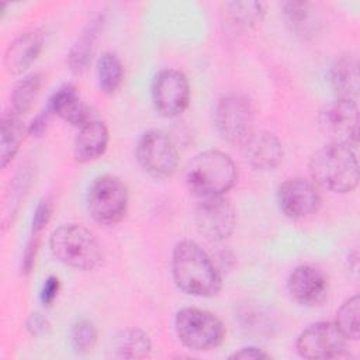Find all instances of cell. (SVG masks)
<instances>
[{"label":"cell","instance_id":"cell-12","mask_svg":"<svg viewBox=\"0 0 360 360\" xmlns=\"http://www.w3.org/2000/svg\"><path fill=\"white\" fill-rule=\"evenodd\" d=\"M235 210L224 195L201 198L195 208L198 232L210 240L226 239L235 228Z\"/></svg>","mask_w":360,"mask_h":360},{"label":"cell","instance_id":"cell-11","mask_svg":"<svg viewBox=\"0 0 360 360\" xmlns=\"http://www.w3.org/2000/svg\"><path fill=\"white\" fill-rule=\"evenodd\" d=\"M321 131L330 142L357 145L359 108L356 101L335 98L319 112Z\"/></svg>","mask_w":360,"mask_h":360},{"label":"cell","instance_id":"cell-33","mask_svg":"<svg viewBox=\"0 0 360 360\" xmlns=\"http://www.w3.org/2000/svg\"><path fill=\"white\" fill-rule=\"evenodd\" d=\"M25 328H27V330H28L32 336H39V335H44V333L48 330L49 322H48V319H46L42 314H39V312H32V314L28 316L27 322H25Z\"/></svg>","mask_w":360,"mask_h":360},{"label":"cell","instance_id":"cell-2","mask_svg":"<svg viewBox=\"0 0 360 360\" xmlns=\"http://www.w3.org/2000/svg\"><path fill=\"white\" fill-rule=\"evenodd\" d=\"M309 173L315 184L332 193H350L359 184L357 145L329 142L309 160Z\"/></svg>","mask_w":360,"mask_h":360},{"label":"cell","instance_id":"cell-7","mask_svg":"<svg viewBox=\"0 0 360 360\" xmlns=\"http://www.w3.org/2000/svg\"><path fill=\"white\" fill-rule=\"evenodd\" d=\"M139 166L155 179H167L179 166V152L172 138L160 129H149L136 145Z\"/></svg>","mask_w":360,"mask_h":360},{"label":"cell","instance_id":"cell-26","mask_svg":"<svg viewBox=\"0 0 360 360\" xmlns=\"http://www.w3.org/2000/svg\"><path fill=\"white\" fill-rule=\"evenodd\" d=\"M336 326L347 339H359L360 336V300L354 294L347 298L336 312Z\"/></svg>","mask_w":360,"mask_h":360},{"label":"cell","instance_id":"cell-17","mask_svg":"<svg viewBox=\"0 0 360 360\" xmlns=\"http://www.w3.org/2000/svg\"><path fill=\"white\" fill-rule=\"evenodd\" d=\"M48 108L59 118L73 127L82 128L90 118V110L82 100L76 87L72 84H63L49 98Z\"/></svg>","mask_w":360,"mask_h":360},{"label":"cell","instance_id":"cell-30","mask_svg":"<svg viewBox=\"0 0 360 360\" xmlns=\"http://www.w3.org/2000/svg\"><path fill=\"white\" fill-rule=\"evenodd\" d=\"M38 246H39V238L38 235H32V238L27 242L22 256H21V263H20V273L27 276L31 273L34 264H35V257L38 253Z\"/></svg>","mask_w":360,"mask_h":360},{"label":"cell","instance_id":"cell-31","mask_svg":"<svg viewBox=\"0 0 360 360\" xmlns=\"http://www.w3.org/2000/svg\"><path fill=\"white\" fill-rule=\"evenodd\" d=\"M51 114H52L51 110L46 108V110L41 111L38 115H35V117L31 120V122H30V125H28V128H27L28 135H31V136H34V138L42 136V135L46 132V129H48Z\"/></svg>","mask_w":360,"mask_h":360},{"label":"cell","instance_id":"cell-19","mask_svg":"<svg viewBox=\"0 0 360 360\" xmlns=\"http://www.w3.org/2000/svg\"><path fill=\"white\" fill-rule=\"evenodd\" d=\"M110 135L101 121L90 120L84 124L73 143V158L80 163H87L100 158L108 146Z\"/></svg>","mask_w":360,"mask_h":360},{"label":"cell","instance_id":"cell-28","mask_svg":"<svg viewBox=\"0 0 360 360\" xmlns=\"http://www.w3.org/2000/svg\"><path fill=\"white\" fill-rule=\"evenodd\" d=\"M52 211H53V205L48 198H42L35 210H34V215H32V221H31V231L32 235H38L49 222L51 217H52Z\"/></svg>","mask_w":360,"mask_h":360},{"label":"cell","instance_id":"cell-18","mask_svg":"<svg viewBox=\"0 0 360 360\" xmlns=\"http://www.w3.org/2000/svg\"><path fill=\"white\" fill-rule=\"evenodd\" d=\"M329 84L336 98L350 100L357 103L360 79H359V62L353 55H345L335 60L329 69Z\"/></svg>","mask_w":360,"mask_h":360},{"label":"cell","instance_id":"cell-10","mask_svg":"<svg viewBox=\"0 0 360 360\" xmlns=\"http://www.w3.org/2000/svg\"><path fill=\"white\" fill-rule=\"evenodd\" d=\"M346 342L347 338L335 322L323 321L307 326L298 335L295 347L304 359H336L346 352Z\"/></svg>","mask_w":360,"mask_h":360},{"label":"cell","instance_id":"cell-8","mask_svg":"<svg viewBox=\"0 0 360 360\" xmlns=\"http://www.w3.org/2000/svg\"><path fill=\"white\" fill-rule=\"evenodd\" d=\"M214 122L218 134L229 143H242L253 132V107L240 93H228L217 104Z\"/></svg>","mask_w":360,"mask_h":360},{"label":"cell","instance_id":"cell-24","mask_svg":"<svg viewBox=\"0 0 360 360\" xmlns=\"http://www.w3.org/2000/svg\"><path fill=\"white\" fill-rule=\"evenodd\" d=\"M98 87L105 94L115 93L124 79V66L112 52H104L97 62Z\"/></svg>","mask_w":360,"mask_h":360},{"label":"cell","instance_id":"cell-9","mask_svg":"<svg viewBox=\"0 0 360 360\" xmlns=\"http://www.w3.org/2000/svg\"><path fill=\"white\" fill-rule=\"evenodd\" d=\"M152 103L156 112L174 118L186 111L190 103V84L186 75L176 69H162L152 80Z\"/></svg>","mask_w":360,"mask_h":360},{"label":"cell","instance_id":"cell-16","mask_svg":"<svg viewBox=\"0 0 360 360\" xmlns=\"http://www.w3.org/2000/svg\"><path fill=\"white\" fill-rule=\"evenodd\" d=\"M44 46V34L39 30L17 37L4 53V68L11 75L24 73L39 56Z\"/></svg>","mask_w":360,"mask_h":360},{"label":"cell","instance_id":"cell-6","mask_svg":"<svg viewBox=\"0 0 360 360\" xmlns=\"http://www.w3.org/2000/svg\"><path fill=\"white\" fill-rule=\"evenodd\" d=\"M87 211L90 217L101 225L118 224L128 210L127 186L112 174H101L89 186Z\"/></svg>","mask_w":360,"mask_h":360},{"label":"cell","instance_id":"cell-21","mask_svg":"<svg viewBox=\"0 0 360 360\" xmlns=\"http://www.w3.org/2000/svg\"><path fill=\"white\" fill-rule=\"evenodd\" d=\"M24 124L15 112L4 114L0 127V163L4 169L20 150L24 139Z\"/></svg>","mask_w":360,"mask_h":360},{"label":"cell","instance_id":"cell-34","mask_svg":"<svg viewBox=\"0 0 360 360\" xmlns=\"http://www.w3.org/2000/svg\"><path fill=\"white\" fill-rule=\"evenodd\" d=\"M269 357H270V354H267L262 349L253 347V346L242 347L229 356V359H242V360H262V359H269Z\"/></svg>","mask_w":360,"mask_h":360},{"label":"cell","instance_id":"cell-23","mask_svg":"<svg viewBox=\"0 0 360 360\" xmlns=\"http://www.w3.org/2000/svg\"><path fill=\"white\" fill-rule=\"evenodd\" d=\"M41 86H42V75L41 73L34 72V73L24 76L15 84L13 93H11L13 112H15L20 117L27 114L31 110V107L39 93Z\"/></svg>","mask_w":360,"mask_h":360},{"label":"cell","instance_id":"cell-32","mask_svg":"<svg viewBox=\"0 0 360 360\" xmlns=\"http://www.w3.org/2000/svg\"><path fill=\"white\" fill-rule=\"evenodd\" d=\"M59 288H60V283H59V278L56 276H49L44 284H42V288H41V302L45 305V307H49L53 304V301L56 300L58 297V292H59Z\"/></svg>","mask_w":360,"mask_h":360},{"label":"cell","instance_id":"cell-27","mask_svg":"<svg viewBox=\"0 0 360 360\" xmlns=\"http://www.w3.org/2000/svg\"><path fill=\"white\" fill-rule=\"evenodd\" d=\"M97 342V329L93 322L87 319L77 321L70 330V345L79 354H86L93 350Z\"/></svg>","mask_w":360,"mask_h":360},{"label":"cell","instance_id":"cell-29","mask_svg":"<svg viewBox=\"0 0 360 360\" xmlns=\"http://www.w3.org/2000/svg\"><path fill=\"white\" fill-rule=\"evenodd\" d=\"M309 4L304 1H285L283 3V13L290 22L301 24L309 15Z\"/></svg>","mask_w":360,"mask_h":360},{"label":"cell","instance_id":"cell-20","mask_svg":"<svg viewBox=\"0 0 360 360\" xmlns=\"http://www.w3.org/2000/svg\"><path fill=\"white\" fill-rule=\"evenodd\" d=\"M103 15H97L96 18H93L77 37L76 42L72 45L68 53V66L73 73H82L90 65L97 37L103 28Z\"/></svg>","mask_w":360,"mask_h":360},{"label":"cell","instance_id":"cell-5","mask_svg":"<svg viewBox=\"0 0 360 360\" xmlns=\"http://www.w3.org/2000/svg\"><path fill=\"white\" fill-rule=\"evenodd\" d=\"M174 330L186 347L198 352L215 349L225 339L222 322L212 312L200 308L180 309L174 318Z\"/></svg>","mask_w":360,"mask_h":360},{"label":"cell","instance_id":"cell-15","mask_svg":"<svg viewBox=\"0 0 360 360\" xmlns=\"http://www.w3.org/2000/svg\"><path fill=\"white\" fill-rule=\"evenodd\" d=\"M240 145L246 163L256 170H273L283 159L281 142L270 132H252Z\"/></svg>","mask_w":360,"mask_h":360},{"label":"cell","instance_id":"cell-3","mask_svg":"<svg viewBox=\"0 0 360 360\" xmlns=\"http://www.w3.org/2000/svg\"><path fill=\"white\" fill-rule=\"evenodd\" d=\"M238 180L233 160L224 152L210 149L195 155L186 169V184L191 194L205 198L224 195Z\"/></svg>","mask_w":360,"mask_h":360},{"label":"cell","instance_id":"cell-4","mask_svg":"<svg viewBox=\"0 0 360 360\" xmlns=\"http://www.w3.org/2000/svg\"><path fill=\"white\" fill-rule=\"evenodd\" d=\"M49 249L60 263L82 271L93 270L103 257L97 238L80 224H65L56 228L51 233Z\"/></svg>","mask_w":360,"mask_h":360},{"label":"cell","instance_id":"cell-14","mask_svg":"<svg viewBox=\"0 0 360 360\" xmlns=\"http://www.w3.org/2000/svg\"><path fill=\"white\" fill-rule=\"evenodd\" d=\"M287 287L294 301L309 308L321 305L329 294V281L326 274L311 264H301L295 267L288 276Z\"/></svg>","mask_w":360,"mask_h":360},{"label":"cell","instance_id":"cell-1","mask_svg":"<svg viewBox=\"0 0 360 360\" xmlns=\"http://www.w3.org/2000/svg\"><path fill=\"white\" fill-rule=\"evenodd\" d=\"M176 285L194 297H214L222 288V277L207 252L193 240L179 242L172 253Z\"/></svg>","mask_w":360,"mask_h":360},{"label":"cell","instance_id":"cell-22","mask_svg":"<svg viewBox=\"0 0 360 360\" xmlns=\"http://www.w3.org/2000/svg\"><path fill=\"white\" fill-rule=\"evenodd\" d=\"M114 350L122 359H143L152 350V342L141 329H125L118 333L114 342Z\"/></svg>","mask_w":360,"mask_h":360},{"label":"cell","instance_id":"cell-13","mask_svg":"<svg viewBox=\"0 0 360 360\" xmlns=\"http://www.w3.org/2000/svg\"><path fill=\"white\" fill-rule=\"evenodd\" d=\"M277 202L285 217L304 219L318 211L321 207V194L314 181L294 177L278 186Z\"/></svg>","mask_w":360,"mask_h":360},{"label":"cell","instance_id":"cell-25","mask_svg":"<svg viewBox=\"0 0 360 360\" xmlns=\"http://www.w3.org/2000/svg\"><path fill=\"white\" fill-rule=\"evenodd\" d=\"M226 13L233 24L250 28L259 24L266 13V4L262 1H229Z\"/></svg>","mask_w":360,"mask_h":360}]
</instances>
